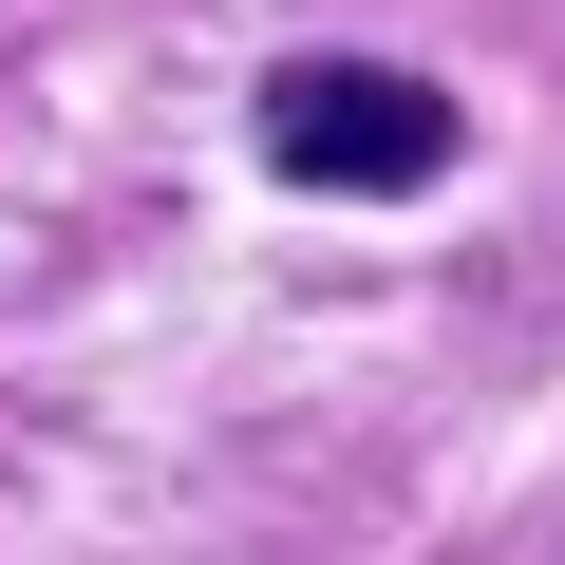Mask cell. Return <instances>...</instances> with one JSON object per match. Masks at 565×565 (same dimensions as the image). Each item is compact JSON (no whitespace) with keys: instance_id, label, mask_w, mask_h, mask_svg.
I'll return each mask as SVG.
<instances>
[{"instance_id":"cell-1","label":"cell","mask_w":565,"mask_h":565,"mask_svg":"<svg viewBox=\"0 0 565 565\" xmlns=\"http://www.w3.org/2000/svg\"><path fill=\"white\" fill-rule=\"evenodd\" d=\"M245 132H264V170H282V189H340V207L434 189V170L471 151V114H452L434 76H396V57H282V76L245 95Z\"/></svg>"}]
</instances>
